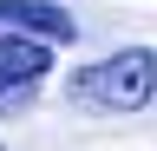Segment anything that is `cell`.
<instances>
[{"instance_id": "obj_1", "label": "cell", "mask_w": 157, "mask_h": 151, "mask_svg": "<svg viewBox=\"0 0 157 151\" xmlns=\"http://www.w3.org/2000/svg\"><path fill=\"white\" fill-rule=\"evenodd\" d=\"M151 92H157V53L151 46H124L111 59L72 72V105H92V112H144Z\"/></svg>"}, {"instance_id": "obj_2", "label": "cell", "mask_w": 157, "mask_h": 151, "mask_svg": "<svg viewBox=\"0 0 157 151\" xmlns=\"http://www.w3.org/2000/svg\"><path fill=\"white\" fill-rule=\"evenodd\" d=\"M46 46H52V40H39V33L0 26V105H20V99H33V92H39V79L52 72Z\"/></svg>"}, {"instance_id": "obj_3", "label": "cell", "mask_w": 157, "mask_h": 151, "mask_svg": "<svg viewBox=\"0 0 157 151\" xmlns=\"http://www.w3.org/2000/svg\"><path fill=\"white\" fill-rule=\"evenodd\" d=\"M0 26H20V33H39L52 46H72L78 40V20L52 0H0Z\"/></svg>"}]
</instances>
